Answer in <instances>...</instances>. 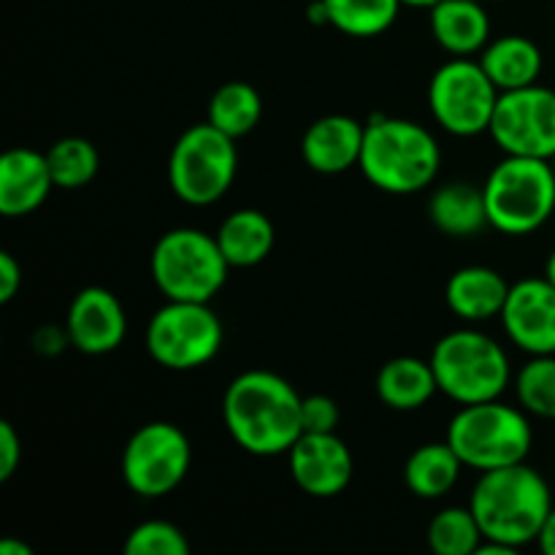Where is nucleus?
Returning <instances> with one entry per match:
<instances>
[{"label":"nucleus","mask_w":555,"mask_h":555,"mask_svg":"<svg viewBox=\"0 0 555 555\" xmlns=\"http://www.w3.org/2000/svg\"><path fill=\"white\" fill-rule=\"evenodd\" d=\"M231 263L217 236L198 228H173L152 249V280L168 301H204L222 291Z\"/></svg>","instance_id":"obj_6"},{"label":"nucleus","mask_w":555,"mask_h":555,"mask_svg":"<svg viewBox=\"0 0 555 555\" xmlns=\"http://www.w3.org/2000/svg\"><path fill=\"white\" fill-rule=\"evenodd\" d=\"M499 87L480 65V60L453 57L444 63L428 85V106L434 119L453 135L488 133Z\"/></svg>","instance_id":"obj_11"},{"label":"nucleus","mask_w":555,"mask_h":555,"mask_svg":"<svg viewBox=\"0 0 555 555\" xmlns=\"http://www.w3.org/2000/svg\"><path fill=\"white\" fill-rule=\"evenodd\" d=\"M217 244L231 269H249L269 258L274 247V225L258 209H238L222 220Z\"/></svg>","instance_id":"obj_23"},{"label":"nucleus","mask_w":555,"mask_h":555,"mask_svg":"<svg viewBox=\"0 0 555 555\" xmlns=\"http://www.w3.org/2000/svg\"><path fill=\"white\" fill-rule=\"evenodd\" d=\"M551 166H553V173H555V155L551 157Z\"/></svg>","instance_id":"obj_39"},{"label":"nucleus","mask_w":555,"mask_h":555,"mask_svg":"<svg viewBox=\"0 0 555 555\" xmlns=\"http://www.w3.org/2000/svg\"><path fill=\"white\" fill-rule=\"evenodd\" d=\"M238 171L236 139L198 122L184 130L168 157V184L184 204L209 206L231 190Z\"/></svg>","instance_id":"obj_8"},{"label":"nucleus","mask_w":555,"mask_h":555,"mask_svg":"<svg viewBox=\"0 0 555 555\" xmlns=\"http://www.w3.org/2000/svg\"><path fill=\"white\" fill-rule=\"evenodd\" d=\"M0 555H33V551L20 540H3L0 542Z\"/></svg>","instance_id":"obj_36"},{"label":"nucleus","mask_w":555,"mask_h":555,"mask_svg":"<svg viewBox=\"0 0 555 555\" xmlns=\"http://www.w3.org/2000/svg\"><path fill=\"white\" fill-rule=\"evenodd\" d=\"M502 325L513 345L529 356H555V285L542 276L509 285Z\"/></svg>","instance_id":"obj_13"},{"label":"nucleus","mask_w":555,"mask_h":555,"mask_svg":"<svg viewBox=\"0 0 555 555\" xmlns=\"http://www.w3.org/2000/svg\"><path fill=\"white\" fill-rule=\"evenodd\" d=\"M328 25L352 38H374L390 30L401 0H323Z\"/></svg>","instance_id":"obj_26"},{"label":"nucleus","mask_w":555,"mask_h":555,"mask_svg":"<svg viewBox=\"0 0 555 555\" xmlns=\"http://www.w3.org/2000/svg\"><path fill=\"white\" fill-rule=\"evenodd\" d=\"M65 341H70L68 331H60L54 325H47V328L36 331V350L43 352V356H57L65 347Z\"/></svg>","instance_id":"obj_34"},{"label":"nucleus","mask_w":555,"mask_h":555,"mask_svg":"<svg viewBox=\"0 0 555 555\" xmlns=\"http://www.w3.org/2000/svg\"><path fill=\"white\" fill-rule=\"evenodd\" d=\"M531 426L526 415L499 399L464 404L448 426V442L464 466L491 472L524 464L531 450Z\"/></svg>","instance_id":"obj_5"},{"label":"nucleus","mask_w":555,"mask_h":555,"mask_svg":"<svg viewBox=\"0 0 555 555\" xmlns=\"http://www.w3.org/2000/svg\"><path fill=\"white\" fill-rule=\"evenodd\" d=\"M22 461V439L9 421L0 423V480H11Z\"/></svg>","instance_id":"obj_32"},{"label":"nucleus","mask_w":555,"mask_h":555,"mask_svg":"<svg viewBox=\"0 0 555 555\" xmlns=\"http://www.w3.org/2000/svg\"><path fill=\"white\" fill-rule=\"evenodd\" d=\"M193 464L188 434L166 421L141 426L122 450V480L135 496L160 499L177 491Z\"/></svg>","instance_id":"obj_10"},{"label":"nucleus","mask_w":555,"mask_h":555,"mask_svg":"<svg viewBox=\"0 0 555 555\" xmlns=\"http://www.w3.org/2000/svg\"><path fill=\"white\" fill-rule=\"evenodd\" d=\"M49 171H52L54 188L60 190H79L95 179L101 157L98 150L81 135H68L49 146L47 152Z\"/></svg>","instance_id":"obj_27"},{"label":"nucleus","mask_w":555,"mask_h":555,"mask_svg":"<svg viewBox=\"0 0 555 555\" xmlns=\"http://www.w3.org/2000/svg\"><path fill=\"white\" fill-rule=\"evenodd\" d=\"M22 287V266L11 253H0V301L9 304Z\"/></svg>","instance_id":"obj_33"},{"label":"nucleus","mask_w":555,"mask_h":555,"mask_svg":"<svg viewBox=\"0 0 555 555\" xmlns=\"http://www.w3.org/2000/svg\"><path fill=\"white\" fill-rule=\"evenodd\" d=\"M507 296V280L488 266L459 269L444 287V301H448L450 312L459 314L466 323H486V320L502 314Z\"/></svg>","instance_id":"obj_18"},{"label":"nucleus","mask_w":555,"mask_h":555,"mask_svg":"<svg viewBox=\"0 0 555 555\" xmlns=\"http://www.w3.org/2000/svg\"><path fill=\"white\" fill-rule=\"evenodd\" d=\"M464 461L455 455L450 442H428L421 444L404 464V482L415 496L421 499H442L459 482Z\"/></svg>","instance_id":"obj_24"},{"label":"nucleus","mask_w":555,"mask_h":555,"mask_svg":"<svg viewBox=\"0 0 555 555\" xmlns=\"http://www.w3.org/2000/svg\"><path fill=\"white\" fill-rule=\"evenodd\" d=\"M304 417V431L309 434H334L336 426H339V406L331 396L314 393L304 399L301 406Z\"/></svg>","instance_id":"obj_31"},{"label":"nucleus","mask_w":555,"mask_h":555,"mask_svg":"<svg viewBox=\"0 0 555 555\" xmlns=\"http://www.w3.org/2000/svg\"><path fill=\"white\" fill-rule=\"evenodd\" d=\"M442 152L423 125L399 117H374L366 125L358 168L390 195L421 193L437 179Z\"/></svg>","instance_id":"obj_3"},{"label":"nucleus","mask_w":555,"mask_h":555,"mask_svg":"<svg viewBox=\"0 0 555 555\" xmlns=\"http://www.w3.org/2000/svg\"><path fill=\"white\" fill-rule=\"evenodd\" d=\"M469 507L486 540L518 551L537 542L553 509V499L545 477L524 461L482 472Z\"/></svg>","instance_id":"obj_2"},{"label":"nucleus","mask_w":555,"mask_h":555,"mask_svg":"<svg viewBox=\"0 0 555 555\" xmlns=\"http://www.w3.org/2000/svg\"><path fill=\"white\" fill-rule=\"evenodd\" d=\"M366 125L347 114H325L314 119L301 139V155L312 171L334 177L361 163Z\"/></svg>","instance_id":"obj_16"},{"label":"nucleus","mask_w":555,"mask_h":555,"mask_svg":"<svg viewBox=\"0 0 555 555\" xmlns=\"http://www.w3.org/2000/svg\"><path fill=\"white\" fill-rule=\"evenodd\" d=\"M491 228L526 236L545 225L555 211V173L551 160L507 155L482 184Z\"/></svg>","instance_id":"obj_4"},{"label":"nucleus","mask_w":555,"mask_h":555,"mask_svg":"<svg viewBox=\"0 0 555 555\" xmlns=\"http://www.w3.org/2000/svg\"><path fill=\"white\" fill-rule=\"evenodd\" d=\"M293 482L314 499H334L352 480V453L334 434L304 431L287 450Z\"/></svg>","instance_id":"obj_14"},{"label":"nucleus","mask_w":555,"mask_h":555,"mask_svg":"<svg viewBox=\"0 0 555 555\" xmlns=\"http://www.w3.org/2000/svg\"><path fill=\"white\" fill-rule=\"evenodd\" d=\"M128 555H188L190 542L182 531L168 520H146L135 526L125 540Z\"/></svg>","instance_id":"obj_30"},{"label":"nucleus","mask_w":555,"mask_h":555,"mask_svg":"<svg viewBox=\"0 0 555 555\" xmlns=\"http://www.w3.org/2000/svg\"><path fill=\"white\" fill-rule=\"evenodd\" d=\"M526 412L555 421V356H531L515 379Z\"/></svg>","instance_id":"obj_29"},{"label":"nucleus","mask_w":555,"mask_h":555,"mask_svg":"<svg viewBox=\"0 0 555 555\" xmlns=\"http://www.w3.org/2000/svg\"><path fill=\"white\" fill-rule=\"evenodd\" d=\"M537 542H540L542 553L547 555H555V507L551 509V515H547L545 526H542L540 537H537Z\"/></svg>","instance_id":"obj_35"},{"label":"nucleus","mask_w":555,"mask_h":555,"mask_svg":"<svg viewBox=\"0 0 555 555\" xmlns=\"http://www.w3.org/2000/svg\"><path fill=\"white\" fill-rule=\"evenodd\" d=\"M545 276H547V280H551L553 285H555V249H553V253H551V258H547V266H545Z\"/></svg>","instance_id":"obj_38"},{"label":"nucleus","mask_w":555,"mask_h":555,"mask_svg":"<svg viewBox=\"0 0 555 555\" xmlns=\"http://www.w3.org/2000/svg\"><path fill=\"white\" fill-rule=\"evenodd\" d=\"M431 11V33L453 57L482 52L491 41V20L480 0H439Z\"/></svg>","instance_id":"obj_19"},{"label":"nucleus","mask_w":555,"mask_h":555,"mask_svg":"<svg viewBox=\"0 0 555 555\" xmlns=\"http://www.w3.org/2000/svg\"><path fill=\"white\" fill-rule=\"evenodd\" d=\"M480 65L499 87V92L520 90V87L537 85L540 79L542 52L531 38L502 36L496 41H488L480 54Z\"/></svg>","instance_id":"obj_22"},{"label":"nucleus","mask_w":555,"mask_h":555,"mask_svg":"<svg viewBox=\"0 0 555 555\" xmlns=\"http://www.w3.org/2000/svg\"><path fill=\"white\" fill-rule=\"evenodd\" d=\"M428 217L442 233L455 238L475 236L491 225L486 193L472 182H448L428 201Z\"/></svg>","instance_id":"obj_21"},{"label":"nucleus","mask_w":555,"mask_h":555,"mask_svg":"<svg viewBox=\"0 0 555 555\" xmlns=\"http://www.w3.org/2000/svg\"><path fill=\"white\" fill-rule=\"evenodd\" d=\"M54 190L47 155L16 146L0 157V215L25 217L41 209Z\"/></svg>","instance_id":"obj_17"},{"label":"nucleus","mask_w":555,"mask_h":555,"mask_svg":"<svg viewBox=\"0 0 555 555\" xmlns=\"http://www.w3.org/2000/svg\"><path fill=\"white\" fill-rule=\"evenodd\" d=\"M125 309L119 298L106 287H85L74 296L65 318V331L70 336V345L87 356H103L122 345Z\"/></svg>","instance_id":"obj_15"},{"label":"nucleus","mask_w":555,"mask_h":555,"mask_svg":"<svg viewBox=\"0 0 555 555\" xmlns=\"http://www.w3.org/2000/svg\"><path fill=\"white\" fill-rule=\"evenodd\" d=\"M437 385L444 396L464 404L493 401L509 383V361L496 339L480 331H450L431 352Z\"/></svg>","instance_id":"obj_7"},{"label":"nucleus","mask_w":555,"mask_h":555,"mask_svg":"<svg viewBox=\"0 0 555 555\" xmlns=\"http://www.w3.org/2000/svg\"><path fill=\"white\" fill-rule=\"evenodd\" d=\"M404 5H415V9H434L439 0H401Z\"/></svg>","instance_id":"obj_37"},{"label":"nucleus","mask_w":555,"mask_h":555,"mask_svg":"<svg viewBox=\"0 0 555 555\" xmlns=\"http://www.w3.org/2000/svg\"><path fill=\"white\" fill-rule=\"evenodd\" d=\"M304 399L274 372H244L222 396V421L233 442L249 455H282L304 434Z\"/></svg>","instance_id":"obj_1"},{"label":"nucleus","mask_w":555,"mask_h":555,"mask_svg":"<svg viewBox=\"0 0 555 555\" xmlns=\"http://www.w3.org/2000/svg\"><path fill=\"white\" fill-rule=\"evenodd\" d=\"M437 390L439 385L431 361H421L415 356L390 358L377 374V396L390 410H421Z\"/></svg>","instance_id":"obj_20"},{"label":"nucleus","mask_w":555,"mask_h":555,"mask_svg":"<svg viewBox=\"0 0 555 555\" xmlns=\"http://www.w3.org/2000/svg\"><path fill=\"white\" fill-rule=\"evenodd\" d=\"M488 133L504 155L551 160L555 155V90L531 85L502 92Z\"/></svg>","instance_id":"obj_12"},{"label":"nucleus","mask_w":555,"mask_h":555,"mask_svg":"<svg viewBox=\"0 0 555 555\" xmlns=\"http://www.w3.org/2000/svg\"><path fill=\"white\" fill-rule=\"evenodd\" d=\"M428 547L437 555H475L482 537L472 507H448L428 524Z\"/></svg>","instance_id":"obj_28"},{"label":"nucleus","mask_w":555,"mask_h":555,"mask_svg":"<svg viewBox=\"0 0 555 555\" xmlns=\"http://www.w3.org/2000/svg\"><path fill=\"white\" fill-rule=\"evenodd\" d=\"M222 347V323L204 301H168L146 325L152 361L171 372L206 366Z\"/></svg>","instance_id":"obj_9"},{"label":"nucleus","mask_w":555,"mask_h":555,"mask_svg":"<svg viewBox=\"0 0 555 555\" xmlns=\"http://www.w3.org/2000/svg\"><path fill=\"white\" fill-rule=\"evenodd\" d=\"M260 117H263V101H260V92L247 81H228L217 87L206 106V122L231 139H242L249 130L258 128Z\"/></svg>","instance_id":"obj_25"}]
</instances>
